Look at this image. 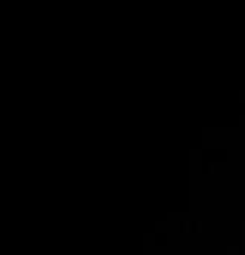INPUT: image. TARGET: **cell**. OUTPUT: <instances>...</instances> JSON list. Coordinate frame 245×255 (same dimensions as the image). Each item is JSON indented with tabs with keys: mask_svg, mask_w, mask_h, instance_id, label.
I'll use <instances>...</instances> for the list:
<instances>
[]
</instances>
